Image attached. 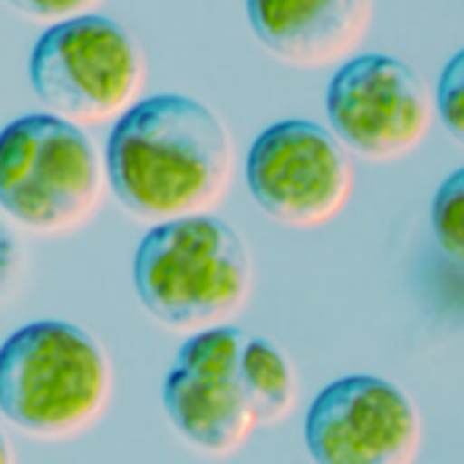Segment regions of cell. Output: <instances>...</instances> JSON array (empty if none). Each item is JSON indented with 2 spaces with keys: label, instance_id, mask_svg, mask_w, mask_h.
<instances>
[{
  "label": "cell",
  "instance_id": "3",
  "mask_svg": "<svg viewBox=\"0 0 464 464\" xmlns=\"http://www.w3.org/2000/svg\"><path fill=\"white\" fill-rule=\"evenodd\" d=\"M102 342L66 320H36L0 344V415L39 440H72L102 420L112 399Z\"/></svg>",
  "mask_w": 464,
  "mask_h": 464
},
{
  "label": "cell",
  "instance_id": "12",
  "mask_svg": "<svg viewBox=\"0 0 464 464\" xmlns=\"http://www.w3.org/2000/svg\"><path fill=\"white\" fill-rule=\"evenodd\" d=\"M434 102L445 131L459 145H464V50H459L445 63L434 91Z\"/></svg>",
  "mask_w": 464,
  "mask_h": 464
},
{
  "label": "cell",
  "instance_id": "4",
  "mask_svg": "<svg viewBox=\"0 0 464 464\" xmlns=\"http://www.w3.org/2000/svg\"><path fill=\"white\" fill-rule=\"evenodd\" d=\"M107 164L85 129L23 115L0 129V210L39 236H66L99 210Z\"/></svg>",
  "mask_w": 464,
  "mask_h": 464
},
{
  "label": "cell",
  "instance_id": "5",
  "mask_svg": "<svg viewBox=\"0 0 464 464\" xmlns=\"http://www.w3.org/2000/svg\"><path fill=\"white\" fill-rule=\"evenodd\" d=\"M31 85L50 115L80 129L121 121L145 88L140 42L102 14L47 28L28 63Z\"/></svg>",
  "mask_w": 464,
  "mask_h": 464
},
{
  "label": "cell",
  "instance_id": "1",
  "mask_svg": "<svg viewBox=\"0 0 464 464\" xmlns=\"http://www.w3.org/2000/svg\"><path fill=\"white\" fill-rule=\"evenodd\" d=\"M104 164L118 202L142 221L164 224L221 205L236 169V148L208 104L159 93L112 126Z\"/></svg>",
  "mask_w": 464,
  "mask_h": 464
},
{
  "label": "cell",
  "instance_id": "9",
  "mask_svg": "<svg viewBox=\"0 0 464 464\" xmlns=\"http://www.w3.org/2000/svg\"><path fill=\"white\" fill-rule=\"evenodd\" d=\"M304 440L314 464H415L423 426L415 401L399 385L350 374L314 396Z\"/></svg>",
  "mask_w": 464,
  "mask_h": 464
},
{
  "label": "cell",
  "instance_id": "10",
  "mask_svg": "<svg viewBox=\"0 0 464 464\" xmlns=\"http://www.w3.org/2000/svg\"><path fill=\"white\" fill-rule=\"evenodd\" d=\"M260 44L298 69H323L350 61L366 39L374 0H246Z\"/></svg>",
  "mask_w": 464,
  "mask_h": 464
},
{
  "label": "cell",
  "instance_id": "7",
  "mask_svg": "<svg viewBox=\"0 0 464 464\" xmlns=\"http://www.w3.org/2000/svg\"><path fill=\"white\" fill-rule=\"evenodd\" d=\"M246 183L274 221L320 227L350 202L355 169L339 137L312 121H279L260 131L246 156Z\"/></svg>",
  "mask_w": 464,
  "mask_h": 464
},
{
  "label": "cell",
  "instance_id": "11",
  "mask_svg": "<svg viewBox=\"0 0 464 464\" xmlns=\"http://www.w3.org/2000/svg\"><path fill=\"white\" fill-rule=\"evenodd\" d=\"M431 232L450 263L464 268V167L453 169L434 191Z\"/></svg>",
  "mask_w": 464,
  "mask_h": 464
},
{
  "label": "cell",
  "instance_id": "14",
  "mask_svg": "<svg viewBox=\"0 0 464 464\" xmlns=\"http://www.w3.org/2000/svg\"><path fill=\"white\" fill-rule=\"evenodd\" d=\"M0 464H17L14 448H12V442H9V437L4 431H0Z\"/></svg>",
  "mask_w": 464,
  "mask_h": 464
},
{
  "label": "cell",
  "instance_id": "6",
  "mask_svg": "<svg viewBox=\"0 0 464 464\" xmlns=\"http://www.w3.org/2000/svg\"><path fill=\"white\" fill-rule=\"evenodd\" d=\"M249 334L210 328L194 334L178 350L161 388V404L172 429L205 456L238 453L260 426L249 377Z\"/></svg>",
  "mask_w": 464,
  "mask_h": 464
},
{
  "label": "cell",
  "instance_id": "2",
  "mask_svg": "<svg viewBox=\"0 0 464 464\" xmlns=\"http://www.w3.org/2000/svg\"><path fill=\"white\" fill-rule=\"evenodd\" d=\"M134 290L169 331L202 334L236 320L252 295V255L241 232L205 213L153 224L134 252Z\"/></svg>",
  "mask_w": 464,
  "mask_h": 464
},
{
  "label": "cell",
  "instance_id": "8",
  "mask_svg": "<svg viewBox=\"0 0 464 464\" xmlns=\"http://www.w3.org/2000/svg\"><path fill=\"white\" fill-rule=\"evenodd\" d=\"M325 112L339 142L369 161L412 153L437 112L426 80L393 55H355L331 77Z\"/></svg>",
  "mask_w": 464,
  "mask_h": 464
},
{
  "label": "cell",
  "instance_id": "13",
  "mask_svg": "<svg viewBox=\"0 0 464 464\" xmlns=\"http://www.w3.org/2000/svg\"><path fill=\"white\" fill-rule=\"evenodd\" d=\"M6 4L14 12H20L23 17L53 28V25H61V23H69L77 17L96 14V9L104 4V0H6Z\"/></svg>",
  "mask_w": 464,
  "mask_h": 464
}]
</instances>
